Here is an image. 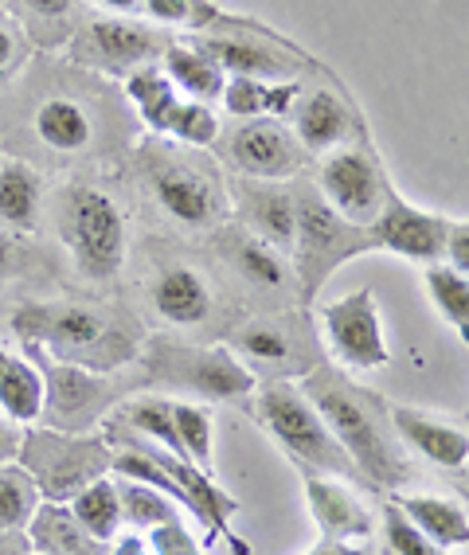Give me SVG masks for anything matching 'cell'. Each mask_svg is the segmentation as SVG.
<instances>
[{
  "label": "cell",
  "mask_w": 469,
  "mask_h": 555,
  "mask_svg": "<svg viewBox=\"0 0 469 555\" xmlns=\"http://www.w3.org/2000/svg\"><path fill=\"white\" fill-rule=\"evenodd\" d=\"M301 396L310 399L313 411L321 415V423L329 427V435L337 438V447L349 454V462L356 466L360 477H368L372 486L395 489L411 477L407 462L400 457L395 442H391L383 418L372 411V403L364 396L352 391V384L329 372V367H317L305 384H301Z\"/></svg>",
  "instance_id": "cell-1"
},
{
  "label": "cell",
  "mask_w": 469,
  "mask_h": 555,
  "mask_svg": "<svg viewBox=\"0 0 469 555\" xmlns=\"http://www.w3.org/2000/svg\"><path fill=\"white\" fill-rule=\"evenodd\" d=\"M255 415L262 427L274 435L286 454L298 462L305 474H329V477H360L356 466L349 462V454L337 447V438L329 435V427L321 423V415L313 411V403L301 396L290 384H266L255 396Z\"/></svg>",
  "instance_id": "cell-2"
},
{
  "label": "cell",
  "mask_w": 469,
  "mask_h": 555,
  "mask_svg": "<svg viewBox=\"0 0 469 555\" xmlns=\"http://www.w3.org/2000/svg\"><path fill=\"white\" fill-rule=\"evenodd\" d=\"M21 328L31 340H48L55 357L87 367V372H102V367L130 360V340L121 337L106 318H99L94 309L63 306L48 313V309L31 306L21 318Z\"/></svg>",
  "instance_id": "cell-3"
},
{
  "label": "cell",
  "mask_w": 469,
  "mask_h": 555,
  "mask_svg": "<svg viewBox=\"0 0 469 555\" xmlns=\"http://www.w3.org/2000/svg\"><path fill=\"white\" fill-rule=\"evenodd\" d=\"M294 243H298V274H301V301H313V294L321 289V282L356 250H372L368 231L352 228L337 211L313 192H301L294 199Z\"/></svg>",
  "instance_id": "cell-4"
},
{
  "label": "cell",
  "mask_w": 469,
  "mask_h": 555,
  "mask_svg": "<svg viewBox=\"0 0 469 555\" xmlns=\"http://www.w3.org/2000/svg\"><path fill=\"white\" fill-rule=\"evenodd\" d=\"M67 238L75 262L90 278H114L126 258V219L110 196L94 189H70L67 196Z\"/></svg>",
  "instance_id": "cell-5"
},
{
  "label": "cell",
  "mask_w": 469,
  "mask_h": 555,
  "mask_svg": "<svg viewBox=\"0 0 469 555\" xmlns=\"http://www.w3.org/2000/svg\"><path fill=\"white\" fill-rule=\"evenodd\" d=\"M321 328H325V345L333 348V357L352 372H376L391 360L380 306L372 298V289H356L349 298L321 309Z\"/></svg>",
  "instance_id": "cell-6"
},
{
  "label": "cell",
  "mask_w": 469,
  "mask_h": 555,
  "mask_svg": "<svg viewBox=\"0 0 469 555\" xmlns=\"http://www.w3.org/2000/svg\"><path fill=\"white\" fill-rule=\"evenodd\" d=\"M21 457L28 466L24 474L36 481V489H48V501H67L110 466V457L102 454V447H94V442L60 438L48 435V430L28 435V442L21 447Z\"/></svg>",
  "instance_id": "cell-7"
},
{
  "label": "cell",
  "mask_w": 469,
  "mask_h": 555,
  "mask_svg": "<svg viewBox=\"0 0 469 555\" xmlns=\"http://www.w3.org/2000/svg\"><path fill=\"white\" fill-rule=\"evenodd\" d=\"M446 228H450V219L411 208L400 192L388 189L380 216L372 219L364 231H368L372 247L415 258V262H434V258L442 255V247H446Z\"/></svg>",
  "instance_id": "cell-8"
},
{
  "label": "cell",
  "mask_w": 469,
  "mask_h": 555,
  "mask_svg": "<svg viewBox=\"0 0 469 555\" xmlns=\"http://www.w3.org/2000/svg\"><path fill=\"white\" fill-rule=\"evenodd\" d=\"M321 192H325V204H329L344 223L368 228L372 219L380 216L388 184H383V177L376 172V165H372L364 153L344 150L325 160V169H321Z\"/></svg>",
  "instance_id": "cell-9"
},
{
  "label": "cell",
  "mask_w": 469,
  "mask_h": 555,
  "mask_svg": "<svg viewBox=\"0 0 469 555\" xmlns=\"http://www.w3.org/2000/svg\"><path fill=\"white\" fill-rule=\"evenodd\" d=\"M157 367H169L160 376L180 379L192 391H200L208 399H239L255 391V372L247 364L231 357L227 348H208V352H165V360H157Z\"/></svg>",
  "instance_id": "cell-10"
},
{
  "label": "cell",
  "mask_w": 469,
  "mask_h": 555,
  "mask_svg": "<svg viewBox=\"0 0 469 555\" xmlns=\"http://www.w3.org/2000/svg\"><path fill=\"white\" fill-rule=\"evenodd\" d=\"M48 384L51 391H43V406L51 403L48 418L60 430H87L102 415V406L110 403L114 391L106 379L75 364H48Z\"/></svg>",
  "instance_id": "cell-11"
},
{
  "label": "cell",
  "mask_w": 469,
  "mask_h": 555,
  "mask_svg": "<svg viewBox=\"0 0 469 555\" xmlns=\"http://www.w3.org/2000/svg\"><path fill=\"white\" fill-rule=\"evenodd\" d=\"M231 165L255 180H282L301 169L298 141L274 121H247L227 145Z\"/></svg>",
  "instance_id": "cell-12"
},
{
  "label": "cell",
  "mask_w": 469,
  "mask_h": 555,
  "mask_svg": "<svg viewBox=\"0 0 469 555\" xmlns=\"http://www.w3.org/2000/svg\"><path fill=\"white\" fill-rule=\"evenodd\" d=\"M305 501H310V513L321 528V540L364 544L372 528H376L368 508L360 505L340 481H333L329 474H305Z\"/></svg>",
  "instance_id": "cell-13"
},
{
  "label": "cell",
  "mask_w": 469,
  "mask_h": 555,
  "mask_svg": "<svg viewBox=\"0 0 469 555\" xmlns=\"http://www.w3.org/2000/svg\"><path fill=\"white\" fill-rule=\"evenodd\" d=\"M388 423L415 454L434 462L439 469H461L469 457V438L461 427H450L439 418L422 415L415 406H388Z\"/></svg>",
  "instance_id": "cell-14"
},
{
  "label": "cell",
  "mask_w": 469,
  "mask_h": 555,
  "mask_svg": "<svg viewBox=\"0 0 469 555\" xmlns=\"http://www.w3.org/2000/svg\"><path fill=\"white\" fill-rule=\"evenodd\" d=\"M153 192H157L160 208L172 219L188 223V228H204L220 216V199L211 192L208 180H200L196 172L180 169V165H157L153 169Z\"/></svg>",
  "instance_id": "cell-15"
},
{
  "label": "cell",
  "mask_w": 469,
  "mask_h": 555,
  "mask_svg": "<svg viewBox=\"0 0 469 555\" xmlns=\"http://www.w3.org/2000/svg\"><path fill=\"white\" fill-rule=\"evenodd\" d=\"M153 309L172 325H200L211 313V294L196 270L169 267L153 282Z\"/></svg>",
  "instance_id": "cell-16"
},
{
  "label": "cell",
  "mask_w": 469,
  "mask_h": 555,
  "mask_svg": "<svg viewBox=\"0 0 469 555\" xmlns=\"http://www.w3.org/2000/svg\"><path fill=\"white\" fill-rule=\"evenodd\" d=\"M28 525L31 544L40 547V555H110L102 540H94L87 528H79V520L67 508L55 505V501L36 505Z\"/></svg>",
  "instance_id": "cell-17"
},
{
  "label": "cell",
  "mask_w": 469,
  "mask_h": 555,
  "mask_svg": "<svg viewBox=\"0 0 469 555\" xmlns=\"http://www.w3.org/2000/svg\"><path fill=\"white\" fill-rule=\"evenodd\" d=\"M400 513L411 525L439 547H466L469 544V516L461 505L446 496H400Z\"/></svg>",
  "instance_id": "cell-18"
},
{
  "label": "cell",
  "mask_w": 469,
  "mask_h": 555,
  "mask_svg": "<svg viewBox=\"0 0 469 555\" xmlns=\"http://www.w3.org/2000/svg\"><path fill=\"white\" fill-rule=\"evenodd\" d=\"M43 376L28 360L12 357L0 348V411L12 423H36L43 415Z\"/></svg>",
  "instance_id": "cell-19"
},
{
  "label": "cell",
  "mask_w": 469,
  "mask_h": 555,
  "mask_svg": "<svg viewBox=\"0 0 469 555\" xmlns=\"http://www.w3.org/2000/svg\"><path fill=\"white\" fill-rule=\"evenodd\" d=\"M231 348L243 360H250V364L274 367L278 376H290L286 367H294L301 360V345L294 340V333L282 321H255V325L239 328L231 337Z\"/></svg>",
  "instance_id": "cell-20"
},
{
  "label": "cell",
  "mask_w": 469,
  "mask_h": 555,
  "mask_svg": "<svg viewBox=\"0 0 469 555\" xmlns=\"http://www.w3.org/2000/svg\"><path fill=\"white\" fill-rule=\"evenodd\" d=\"M349 133V109L340 106L333 90H313L298 106V138L310 153H325L340 145Z\"/></svg>",
  "instance_id": "cell-21"
},
{
  "label": "cell",
  "mask_w": 469,
  "mask_h": 555,
  "mask_svg": "<svg viewBox=\"0 0 469 555\" xmlns=\"http://www.w3.org/2000/svg\"><path fill=\"white\" fill-rule=\"evenodd\" d=\"M243 216L250 219V228L259 231L262 243L270 247H294V196L278 189H247L243 192Z\"/></svg>",
  "instance_id": "cell-22"
},
{
  "label": "cell",
  "mask_w": 469,
  "mask_h": 555,
  "mask_svg": "<svg viewBox=\"0 0 469 555\" xmlns=\"http://www.w3.org/2000/svg\"><path fill=\"white\" fill-rule=\"evenodd\" d=\"M0 223L31 231L40 223V180L24 160L0 165Z\"/></svg>",
  "instance_id": "cell-23"
},
{
  "label": "cell",
  "mask_w": 469,
  "mask_h": 555,
  "mask_svg": "<svg viewBox=\"0 0 469 555\" xmlns=\"http://www.w3.org/2000/svg\"><path fill=\"white\" fill-rule=\"evenodd\" d=\"M196 51H204L220 70H231L235 79H278V75H290L294 70L274 51L255 48V43L243 40H204Z\"/></svg>",
  "instance_id": "cell-24"
},
{
  "label": "cell",
  "mask_w": 469,
  "mask_h": 555,
  "mask_svg": "<svg viewBox=\"0 0 469 555\" xmlns=\"http://www.w3.org/2000/svg\"><path fill=\"white\" fill-rule=\"evenodd\" d=\"M70 516H75L79 528H87L94 540L110 544L114 535H118V525H121L118 486L106 481V477H94L90 486H82L79 493L70 496Z\"/></svg>",
  "instance_id": "cell-25"
},
{
  "label": "cell",
  "mask_w": 469,
  "mask_h": 555,
  "mask_svg": "<svg viewBox=\"0 0 469 555\" xmlns=\"http://www.w3.org/2000/svg\"><path fill=\"white\" fill-rule=\"evenodd\" d=\"M36 133H40L43 145L60 153H75L87 150L90 141V118L79 102L70 99H48L36 109Z\"/></svg>",
  "instance_id": "cell-26"
},
{
  "label": "cell",
  "mask_w": 469,
  "mask_h": 555,
  "mask_svg": "<svg viewBox=\"0 0 469 555\" xmlns=\"http://www.w3.org/2000/svg\"><path fill=\"white\" fill-rule=\"evenodd\" d=\"M165 70H169V82H177L180 90H188L192 102H204L208 106L211 99H220L223 94V70L196 48H169L165 55Z\"/></svg>",
  "instance_id": "cell-27"
},
{
  "label": "cell",
  "mask_w": 469,
  "mask_h": 555,
  "mask_svg": "<svg viewBox=\"0 0 469 555\" xmlns=\"http://www.w3.org/2000/svg\"><path fill=\"white\" fill-rule=\"evenodd\" d=\"M227 255L231 262L239 267V274L255 286H266V289H282L286 286V262L278 258V250L262 243L259 235H227Z\"/></svg>",
  "instance_id": "cell-28"
},
{
  "label": "cell",
  "mask_w": 469,
  "mask_h": 555,
  "mask_svg": "<svg viewBox=\"0 0 469 555\" xmlns=\"http://www.w3.org/2000/svg\"><path fill=\"white\" fill-rule=\"evenodd\" d=\"M90 40H94V48L114 63L153 60V51H157V36H153L149 28H141V24H130V21L90 24Z\"/></svg>",
  "instance_id": "cell-29"
},
{
  "label": "cell",
  "mask_w": 469,
  "mask_h": 555,
  "mask_svg": "<svg viewBox=\"0 0 469 555\" xmlns=\"http://www.w3.org/2000/svg\"><path fill=\"white\" fill-rule=\"evenodd\" d=\"M126 94H130L133 106L141 109L145 126L169 129V118H172V109L180 106V99H177V90H172V82L165 79L160 70H153V67L133 70L130 82H126Z\"/></svg>",
  "instance_id": "cell-30"
},
{
  "label": "cell",
  "mask_w": 469,
  "mask_h": 555,
  "mask_svg": "<svg viewBox=\"0 0 469 555\" xmlns=\"http://www.w3.org/2000/svg\"><path fill=\"white\" fill-rule=\"evenodd\" d=\"M427 294L430 301H434V309L442 313V321L446 325H454L466 337L469 328V282L461 270L454 267H434L430 262L427 267Z\"/></svg>",
  "instance_id": "cell-31"
},
{
  "label": "cell",
  "mask_w": 469,
  "mask_h": 555,
  "mask_svg": "<svg viewBox=\"0 0 469 555\" xmlns=\"http://www.w3.org/2000/svg\"><path fill=\"white\" fill-rule=\"evenodd\" d=\"M294 94H298V87H266V82H255V79H235L231 87H223L220 99L227 102L231 114L259 118V114H278V109H286Z\"/></svg>",
  "instance_id": "cell-32"
},
{
  "label": "cell",
  "mask_w": 469,
  "mask_h": 555,
  "mask_svg": "<svg viewBox=\"0 0 469 555\" xmlns=\"http://www.w3.org/2000/svg\"><path fill=\"white\" fill-rule=\"evenodd\" d=\"M118 501H121V520L133 528H153V525H165V520H180L169 496H160L157 489L130 481V477H121Z\"/></svg>",
  "instance_id": "cell-33"
},
{
  "label": "cell",
  "mask_w": 469,
  "mask_h": 555,
  "mask_svg": "<svg viewBox=\"0 0 469 555\" xmlns=\"http://www.w3.org/2000/svg\"><path fill=\"white\" fill-rule=\"evenodd\" d=\"M36 505H40V489H36V481L16 466L0 469V532L28 525Z\"/></svg>",
  "instance_id": "cell-34"
},
{
  "label": "cell",
  "mask_w": 469,
  "mask_h": 555,
  "mask_svg": "<svg viewBox=\"0 0 469 555\" xmlns=\"http://www.w3.org/2000/svg\"><path fill=\"white\" fill-rule=\"evenodd\" d=\"M172 427H177L180 450L192 466L211 469V415L208 406L172 403Z\"/></svg>",
  "instance_id": "cell-35"
},
{
  "label": "cell",
  "mask_w": 469,
  "mask_h": 555,
  "mask_svg": "<svg viewBox=\"0 0 469 555\" xmlns=\"http://www.w3.org/2000/svg\"><path fill=\"white\" fill-rule=\"evenodd\" d=\"M126 423H130L133 430H141V435H149L153 442H160L172 457H184L177 427H172V403L169 399H153V396L133 399V403L126 406ZM184 462H188V457H184Z\"/></svg>",
  "instance_id": "cell-36"
},
{
  "label": "cell",
  "mask_w": 469,
  "mask_h": 555,
  "mask_svg": "<svg viewBox=\"0 0 469 555\" xmlns=\"http://www.w3.org/2000/svg\"><path fill=\"white\" fill-rule=\"evenodd\" d=\"M383 555H446V547L430 544L400 513V505H388L383 508Z\"/></svg>",
  "instance_id": "cell-37"
},
{
  "label": "cell",
  "mask_w": 469,
  "mask_h": 555,
  "mask_svg": "<svg viewBox=\"0 0 469 555\" xmlns=\"http://www.w3.org/2000/svg\"><path fill=\"white\" fill-rule=\"evenodd\" d=\"M165 133H177V138L188 141V145H208V141H216V133H220V121H216V114H211L204 102H180V106L172 109Z\"/></svg>",
  "instance_id": "cell-38"
},
{
  "label": "cell",
  "mask_w": 469,
  "mask_h": 555,
  "mask_svg": "<svg viewBox=\"0 0 469 555\" xmlns=\"http://www.w3.org/2000/svg\"><path fill=\"white\" fill-rule=\"evenodd\" d=\"M149 552L157 555H200V544L192 540V532L180 520H165V525L149 528Z\"/></svg>",
  "instance_id": "cell-39"
},
{
  "label": "cell",
  "mask_w": 469,
  "mask_h": 555,
  "mask_svg": "<svg viewBox=\"0 0 469 555\" xmlns=\"http://www.w3.org/2000/svg\"><path fill=\"white\" fill-rule=\"evenodd\" d=\"M442 255H446L450 267L461 270V274L469 270V223H466V219H450L446 247H442Z\"/></svg>",
  "instance_id": "cell-40"
},
{
  "label": "cell",
  "mask_w": 469,
  "mask_h": 555,
  "mask_svg": "<svg viewBox=\"0 0 469 555\" xmlns=\"http://www.w3.org/2000/svg\"><path fill=\"white\" fill-rule=\"evenodd\" d=\"M153 21L160 24H184L192 21V0H145Z\"/></svg>",
  "instance_id": "cell-41"
},
{
  "label": "cell",
  "mask_w": 469,
  "mask_h": 555,
  "mask_svg": "<svg viewBox=\"0 0 469 555\" xmlns=\"http://www.w3.org/2000/svg\"><path fill=\"white\" fill-rule=\"evenodd\" d=\"M305 555H364V544H349V540H321Z\"/></svg>",
  "instance_id": "cell-42"
},
{
  "label": "cell",
  "mask_w": 469,
  "mask_h": 555,
  "mask_svg": "<svg viewBox=\"0 0 469 555\" xmlns=\"http://www.w3.org/2000/svg\"><path fill=\"white\" fill-rule=\"evenodd\" d=\"M16 55H21V48H16V36H12L9 28H0V70H9L12 63H16Z\"/></svg>",
  "instance_id": "cell-43"
},
{
  "label": "cell",
  "mask_w": 469,
  "mask_h": 555,
  "mask_svg": "<svg viewBox=\"0 0 469 555\" xmlns=\"http://www.w3.org/2000/svg\"><path fill=\"white\" fill-rule=\"evenodd\" d=\"M114 555H153V552H149V544H145L141 535H118Z\"/></svg>",
  "instance_id": "cell-44"
},
{
  "label": "cell",
  "mask_w": 469,
  "mask_h": 555,
  "mask_svg": "<svg viewBox=\"0 0 469 555\" xmlns=\"http://www.w3.org/2000/svg\"><path fill=\"white\" fill-rule=\"evenodd\" d=\"M12 258H16V250H12V238L0 235V286H4V282H9V274H12Z\"/></svg>",
  "instance_id": "cell-45"
},
{
  "label": "cell",
  "mask_w": 469,
  "mask_h": 555,
  "mask_svg": "<svg viewBox=\"0 0 469 555\" xmlns=\"http://www.w3.org/2000/svg\"><path fill=\"white\" fill-rule=\"evenodd\" d=\"M28 4L36 12H43V16H63V12H67L75 0H28Z\"/></svg>",
  "instance_id": "cell-46"
},
{
  "label": "cell",
  "mask_w": 469,
  "mask_h": 555,
  "mask_svg": "<svg viewBox=\"0 0 469 555\" xmlns=\"http://www.w3.org/2000/svg\"><path fill=\"white\" fill-rule=\"evenodd\" d=\"M9 457H16V435H12L9 423H0V466H4Z\"/></svg>",
  "instance_id": "cell-47"
},
{
  "label": "cell",
  "mask_w": 469,
  "mask_h": 555,
  "mask_svg": "<svg viewBox=\"0 0 469 555\" xmlns=\"http://www.w3.org/2000/svg\"><path fill=\"white\" fill-rule=\"evenodd\" d=\"M106 9H114V12H133L141 4V0H102Z\"/></svg>",
  "instance_id": "cell-48"
}]
</instances>
